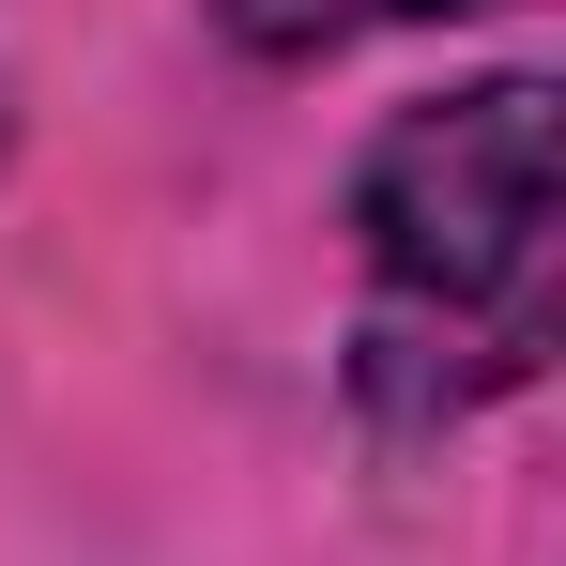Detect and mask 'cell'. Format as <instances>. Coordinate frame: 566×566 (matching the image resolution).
I'll list each match as a JSON object with an SVG mask.
<instances>
[{
    "label": "cell",
    "instance_id": "obj_3",
    "mask_svg": "<svg viewBox=\"0 0 566 566\" xmlns=\"http://www.w3.org/2000/svg\"><path fill=\"white\" fill-rule=\"evenodd\" d=\"M0 138H15V123H0Z\"/></svg>",
    "mask_w": 566,
    "mask_h": 566
},
{
    "label": "cell",
    "instance_id": "obj_1",
    "mask_svg": "<svg viewBox=\"0 0 566 566\" xmlns=\"http://www.w3.org/2000/svg\"><path fill=\"white\" fill-rule=\"evenodd\" d=\"M368 245V398L382 413H460L505 398L552 353V77H474L398 107L353 169Z\"/></svg>",
    "mask_w": 566,
    "mask_h": 566
},
{
    "label": "cell",
    "instance_id": "obj_2",
    "mask_svg": "<svg viewBox=\"0 0 566 566\" xmlns=\"http://www.w3.org/2000/svg\"><path fill=\"white\" fill-rule=\"evenodd\" d=\"M444 15H505V0H214V31L245 62H337L368 31H444Z\"/></svg>",
    "mask_w": 566,
    "mask_h": 566
}]
</instances>
